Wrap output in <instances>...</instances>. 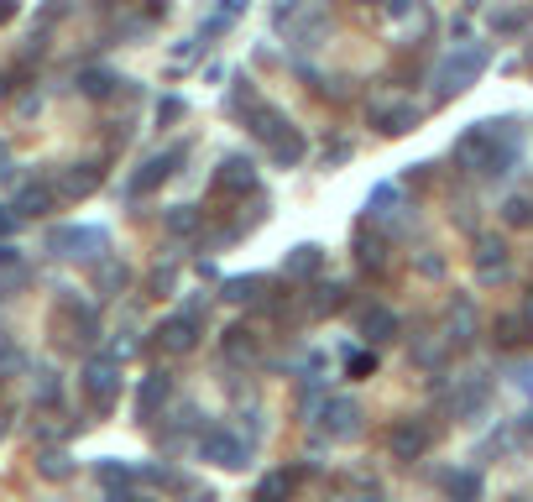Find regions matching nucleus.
I'll return each instance as SVG.
<instances>
[{
    "label": "nucleus",
    "instance_id": "23",
    "mask_svg": "<svg viewBox=\"0 0 533 502\" xmlns=\"http://www.w3.org/2000/svg\"><path fill=\"white\" fill-rule=\"evenodd\" d=\"M53 204H58L53 184H27V189H21V199H16V215H48Z\"/></svg>",
    "mask_w": 533,
    "mask_h": 502
},
{
    "label": "nucleus",
    "instance_id": "12",
    "mask_svg": "<svg viewBox=\"0 0 533 502\" xmlns=\"http://www.w3.org/2000/svg\"><path fill=\"white\" fill-rule=\"evenodd\" d=\"M372 126L382 136H403L419 126V105L413 100H372Z\"/></svg>",
    "mask_w": 533,
    "mask_h": 502
},
{
    "label": "nucleus",
    "instance_id": "22",
    "mask_svg": "<svg viewBox=\"0 0 533 502\" xmlns=\"http://www.w3.org/2000/svg\"><path fill=\"white\" fill-rule=\"evenodd\" d=\"M445 492H450V502H481V471L476 466L445 471Z\"/></svg>",
    "mask_w": 533,
    "mask_h": 502
},
{
    "label": "nucleus",
    "instance_id": "6",
    "mask_svg": "<svg viewBox=\"0 0 533 502\" xmlns=\"http://www.w3.org/2000/svg\"><path fill=\"white\" fill-rule=\"evenodd\" d=\"M434 445V429L424 419H398L387 429V450H392V461H424Z\"/></svg>",
    "mask_w": 533,
    "mask_h": 502
},
{
    "label": "nucleus",
    "instance_id": "19",
    "mask_svg": "<svg viewBox=\"0 0 533 502\" xmlns=\"http://www.w3.org/2000/svg\"><path fill=\"white\" fill-rule=\"evenodd\" d=\"M257 330H251V325H230L225 330V356L230 361H236V367H246V361H257Z\"/></svg>",
    "mask_w": 533,
    "mask_h": 502
},
{
    "label": "nucleus",
    "instance_id": "29",
    "mask_svg": "<svg viewBox=\"0 0 533 502\" xmlns=\"http://www.w3.org/2000/svg\"><path fill=\"white\" fill-rule=\"evenodd\" d=\"M37 471L48 476V482H68V476H74V466H68L63 450H42V455H37Z\"/></svg>",
    "mask_w": 533,
    "mask_h": 502
},
{
    "label": "nucleus",
    "instance_id": "44",
    "mask_svg": "<svg viewBox=\"0 0 533 502\" xmlns=\"http://www.w3.org/2000/svg\"><path fill=\"white\" fill-rule=\"evenodd\" d=\"M115 502H147V497H115Z\"/></svg>",
    "mask_w": 533,
    "mask_h": 502
},
{
    "label": "nucleus",
    "instance_id": "18",
    "mask_svg": "<svg viewBox=\"0 0 533 502\" xmlns=\"http://www.w3.org/2000/svg\"><path fill=\"white\" fill-rule=\"evenodd\" d=\"M304 157H309V142H304V131H298V126H288V131L272 142V163H277V168H298Z\"/></svg>",
    "mask_w": 533,
    "mask_h": 502
},
{
    "label": "nucleus",
    "instance_id": "1",
    "mask_svg": "<svg viewBox=\"0 0 533 502\" xmlns=\"http://www.w3.org/2000/svg\"><path fill=\"white\" fill-rule=\"evenodd\" d=\"M455 163L476 178H507L523 163V126L513 116L476 121L455 136Z\"/></svg>",
    "mask_w": 533,
    "mask_h": 502
},
{
    "label": "nucleus",
    "instance_id": "40",
    "mask_svg": "<svg viewBox=\"0 0 533 502\" xmlns=\"http://www.w3.org/2000/svg\"><path fill=\"white\" fill-rule=\"evenodd\" d=\"M6 21H16V0H0V27H6Z\"/></svg>",
    "mask_w": 533,
    "mask_h": 502
},
{
    "label": "nucleus",
    "instance_id": "33",
    "mask_svg": "<svg viewBox=\"0 0 533 502\" xmlns=\"http://www.w3.org/2000/svg\"><path fill=\"white\" fill-rule=\"evenodd\" d=\"M246 11V0H220V6H215V16L210 21H204V37H215V32H225L230 27V21H236Z\"/></svg>",
    "mask_w": 533,
    "mask_h": 502
},
{
    "label": "nucleus",
    "instance_id": "27",
    "mask_svg": "<svg viewBox=\"0 0 533 502\" xmlns=\"http://www.w3.org/2000/svg\"><path fill=\"white\" fill-rule=\"evenodd\" d=\"M115 84H121V79L105 74V68H84V74H79V95H89V100H105Z\"/></svg>",
    "mask_w": 533,
    "mask_h": 502
},
{
    "label": "nucleus",
    "instance_id": "20",
    "mask_svg": "<svg viewBox=\"0 0 533 502\" xmlns=\"http://www.w3.org/2000/svg\"><path fill=\"white\" fill-rule=\"evenodd\" d=\"M168 393H173V387H168V377H162V372H152V377L142 382V393H136V419H157V408L168 403Z\"/></svg>",
    "mask_w": 533,
    "mask_h": 502
},
{
    "label": "nucleus",
    "instance_id": "10",
    "mask_svg": "<svg viewBox=\"0 0 533 502\" xmlns=\"http://www.w3.org/2000/svg\"><path fill=\"white\" fill-rule=\"evenodd\" d=\"M319 429L330 440H356L361 435V403L356 398H330L319 408Z\"/></svg>",
    "mask_w": 533,
    "mask_h": 502
},
{
    "label": "nucleus",
    "instance_id": "25",
    "mask_svg": "<svg viewBox=\"0 0 533 502\" xmlns=\"http://www.w3.org/2000/svg\"><path fill=\"white\" fill-rule=\"evenodd\" d=\"M366 210H372V220H392V215L403 210V189L398 184H377L372 199H366Z\"/></svg>",
    "mask_w": 533,
    "mask_h": 502
},
{
    "label": "nucleus",
    "instance_id": "4",
    "mask_svg": "<svg viewBox=\"0 0 533 502\" xmlns=\"http://www.w3.org/2000/svg\"><path fill=\"white\" fill-rule=\"evenodd\" d=\"M105 246H110V236L100 231V225H53L48 231V251H58V257L95 262V257H105Z\"/></svg>",
    "mask_w": 533,
    "mask_h": 502
},
{
    "label": "nucleus",
    "instance_id": "28",
    "mask_svg": "<svg viewBox=\"0 0 533 502\" xmlns=\"http://www.w3.org/2000/svg\"><path fill=\"white\" fill-rule=\"evenodd\" d=\"M262 288H267V278H230L220 293H225L230 304H257V299H262Z\"/></svg>",
    "mask_w": 533,
    "mask_h": 502
},
{
    "label": "nucleus",
    "instance_id": "5",
    "mask_svg": "<svg viewBox=\"0 0 533 502\" xmlns=\"http://www.w3.org/2000/svg\"><path fill=\"white\" fill-rule=\"evenodd\" d=\"M471 267H476V283H481V288H497V283H507V272H513V257H507V241H497V236H476Z\"/></svg>",
    "mask_w": 533,
    "mask_h": 502
},
{
    "label": "nucleus",
    "instance_id": "43",
    "mask_svg": "<svg viewBox=\"0 0 533 502\" xmlns=\"http://www.w3.org/2000/svg\"><path fill=\"white\" fill-rule=\"evenodd\" d=\"M6 89H11V84H6V74H0V100H6Z\"/></svg>",
    "mask_w": 533,
    "mask_h": 502
},
{
    "label": "nucleus",
    "instance_id": "41",
    "mask_svg": "<svg viewBox=\"0 0 533 502\" xmlns=\"http://www.w3.org/2000/svg\"><path fill=\"white\" fill-rule=\"evenodd\" d=\"M11 225H16V210H0V236H11Z\"/></svg>",
    "mask_w": 533,
    "mask_h": 502
},
{
    "label": "nucleus",
    "instance_id": "8",
    "mask_svg": "<svg viewBox=\"0 0 533 502\" xmlns=\"http://www.w3.org/2000/svg\"><path fill=\"white\" fill-rule=\"evenodd\" d=\"M199 461H210L220 471H241L246 466V445L230 435V429H204L199 435Z\"/></svg>",
    "mask_w": 533,
    "mask_h": 502
},
{
    "label": "nucleus",
    "instance_id": "30",
    "mask_svg": "<svg viewBox=\"0 0 533 502\" xmlns=\"http://www.w3.org/2000/svg\"><path fill=\"white\" fill-rule=\"evenodd\" d=\"M340 304H345V283H324V288H314L309 314H335Z\"/></svg>",
    "mask_w": 533,
    "mask_h": 502
},
{
    "label": "nucleus",
    "instance_id": "2",
    "mask_svg": "<svg viewBox=\"0 0 533 502\" xmlns=\"http://www.w3.org/2000/svg\"><path fill=\"white\" fill-rule=\"evenodd\" d=\"M486 63H492L486 42H460L455 53H445V58H439V68H434V105L466 95V89L486 74Z\"/></svg>",
    "mask_w": 533,
    "mask_h": 502
},
{
    "label": "nucleus",
    "instance_id": "37",
    "mask_svg": "<svg viewBox=\"0 0 533 502\" xmlns=\"http://www.w3.org/2000/svg\"><path fill=\"white\" fill-rule=\"evenodd\" d=\"M100 288H105V293L126 288V267H121V262H100Z\"/></svg>",
    "mask_w": 533,
    "mask_h": 502
},
{
    "label": "nucleus",
    "instance_id": "38",
    "mask_svg": "<svg viewBox=\"0 0 533 502\" xmlns=\"http://www.w3.org/2000/svg\"><path fill=\"white\" fill-rule=\"evenodd\" d=\"M513 382L523 387V393H533V361H513Z\"/></svg>",
    "mask_w": 533,
    "mask_h": 502
},
{
    "label": "nucleus",
    "instance_id": "21",
    "mask_svg": "<svg viewBox=\"0 0 533 502\" xmlns=\"http://www.w3.org/2000/svg\"><path fill=\"white\" fill-rule=\"evenodd\" d=\"M319 267H324V251H319L314 241L293 246V251H288V262H283V272H288V278H319Z\"/></svg>",
    "mask_w": 533,
    "mask_h": 502
},
{
    "label": "nucleus",
    "instance_id": "24",
    "mask_svg": "<svg viewBox=\"0 0 533 502\" xmlns=\"http://www.w3.org/2000/svg\"><path fill=\"white\" fill-rule=\"evenodd\" d=\"M502 225L507 231H533V194H507L502 199Z\"/></svg>",
    "mask_w": 533,
    "mask_h": 502
},
{
    "label": "nucleus",
    "instance_id": "13",
    "mask_svg": "<svg viewBox=\"0 0 533 502\" xmlns=\"http://www.w3.org/2000/svg\"><path fill=\"white\" fill-rule=\"evenodd\" d=\"M246 126H251V136H257V142H277V136H283L293 121L283 116V110L277 105H267V100H257V95H246Z\"/></svg>",
    "mask_w": 533,
    "mask_h": 502
},
{
    "label": "nucleus",
    "instance_id": "39",
    "mask_svg": "<svg viewBox=\"0 0 533 502\" xmlns=\"http://www.w3.org/2000/svg\"><path fill=\"white\" fill-rule=\"evenodd\" d=\"M157 116H162V121H173V116H183V105H178V100H162V105H157Z\"/></svg>",
    "mask_w": 533,
    "mask_h": 502
},
{
    "label": "nucleus",
    "instance_id": "26",
    "mask_svg": "<svg viewBox=\"0 0 533 502\" xmlns=\"http://www.w3.org/2000/svg\"><path fill=\"white\" fill-rule=\"evenodd\" d=\"M293 497V471H267L257 482V502H288Z\"/></svg>",
    "mask_w": 533,
    "mask_h": 502
},
{
    "label": "nucleus",
    "instance_id": "3",
    "mask_svg": "<svg viewBox=\"0 0 533 502\" xmlns=\"http://www.w3.org/2000/svg\"><path fill=\"white\" fill-rule=\"evenodd\" d=\"M79 393L89 398L95 414H110V408L121 403V361H115V356H95L79 372Z\"/></svg>",
    "mask_w": 533,
    "mask_h": 502
},
{
    "label": "nucleus",
    "instance_id": "17",
    "mask_svg": "<svg viewBox=\"0 0 533 502\" xmlns=\"http://www.w3.org/2000/svg\"><path fill=\"white\" fill-rule=\"evenodd\" d=\"M95 189H100V163H74V168H63V178H58L63 199H84Z\"/></svg>",
    "mask_w": 533,
    "mask_h": 502
},
{
    "label": "nucleus",
    "instance_id": "11",
    "mask_svg": "<svg viewBox=\"0 0 533 502\" xmlns=\"http://www.w3.org/2000/svg\"><path fill=\"white\" fill-rule=\"evenodd\" d=\"M157 346L168 351V356H183V351H194L199 346V314H173V319H162L157 325Z\"/></svg>",
    "mask_w": 533,
    "mask_h": 502
},
{
    "label": "nucleus",
    "instance_id": "7",
    "mask_svg": "<svg viewBox=\"0 0 533 502\" xmlns=\"http://www.w3.org/2000/svg\"><path fill=\"white\" fill-rule=\"evenodd\" d=\"M183 157H189V152H183V147H168V152H157V157H147V163H142V173H131V184H126V194L131 199H147L157 184H168V178L178 173V163H183Z\"/></svg>",
    "mask_w": 533,
    "mask_h": 502
},
{
    "label": "nucleus",
    "instance_id": "31",
    "mask_svg": "<svg viewBox=\"0 0 533 502\" xmlns=\"http://www.w3.org/2000/svg\"><path fill=\"white\" fill-rule=\"evenodd\" d=\"M528 330H533V325H528L523 314H502V319H497V340H502V346H523Z\"/></svg>",
    "mask_w": 533,
    "mask_h": 502
},
{
    "label": "nucleus",
    "instance_id": "42",
    "mask_svg": "<svg viewBox=\"0 0 533 502\" xmlns=\"http://www.w3.org/2000/svg\"><path fill=\"white\" fill-rule=\"evenodd\" d=\"M523 319H528V325H533V288H528V299H523Z\"/></svg>",
    "mask_w": 533,
    "mask_h": 502
},
{
    "label": "nucleus",
    "instance_id": "15",
    "mask_svg": "<svg viewBox=\"0 0 533 502\" xmlns=\"http://www.w3.org/2000/svg\"><path fill=\"white\" fill-rule=\"evenodd\" d=\"M215 189L220 194H251L257 189V163H251V157H225L215 168Z\"/></svg>",
    "mask_w": 533,
    "mask_h": 502
},
{
    "label": "nucleus",
    "instance_id": "9",
    "mask_svg": "<svg viewBox=\"0 0 533 502\" xmlns=\"http://www.w3.org/2000/svg\"><path fill=\"white\" fill-rule=\"evenodd\" d=\"M486 403H492V377H486V372H471V377L455 382V393H450L455 419H481Z\"/></svg>",
    "mask_w": 533,
    "mask_h": 502
},
{
    "label": "nucleus",
    "instance_id": "45",
    "mask_svg": "<svg viewBox=\"0 0 533 502\" xmlns=\"http://www.w3.org/2000/svg\"><path fill=\"white\" fill-rule=\"evenodd\" d=\"M507 502H533V497H507Z\"/></svg>",
    "mask_w": 533,
    "mask_h": 502
},
{
    "label": "nucleus",
    "instance_id": "32",
    "mask_svg": "<svg viewBox=\"0 0 533 502\" xmlns=\"http://www.w3.org/2000/svg\"><path fill=\"white\" fill-rule=\"evenodd\" d=\"M324 502H387L377 482H366V476H356L351 492H335V497H324Z\"/></svg>",
    "mask_w": 533,
    "mask_h": 502
},
{
    "label": "nucleus",
    "instance_id": "34",
    "mask_svg": "<svg viewBox=\"0 0 533 502\" xmlns=\"http://www.w3.org/2000/svg\"><path fill=\"white\" fill-rule=\"evenodd\" d=\"M168 231H173V236L199 231V210H194V204H173V210H168Z\"/></svg>",
    "mask_w": 533,
    "mask_h": 502
},
{
    "label": "nucleus",
    "instance_id": "35",
    "mask_svg": "<svg viewBox=\"0 0 533 502\" xmlns=\"http://www.w3.org/2000/svg\"><path fill=\"white\" fill-rule=\"evenodd\" d=\"M100 482L115 492V487H131V482H136V471H131V466H115V461H100Z\"/></svg>",
    "mask_w": 533,
    "mask_h": 502
},
{
    "label": "nucleus",
    "instance_id": "46",
    "mask_svg": "<svg viewBox=\"0 0 533 502\" xmlns=\"http://www.w3.org/2000/svg\"><path fill=\"white\" fill-rule=\"evenodd\" d=\"M194 502H215V497H194Z\"/></svg>",
    "mask_w": 533,
    "mask_h": 502
},
{
    "label": "nucleus",
    "instance_id": "14",
    "mask_svg": "<svg viewBox=\"0 0 533 502\" xmlns=\"http://www.w3.org/2000/svg\"><path fill=\"white\" fill-rule=\"evenodd\" d=\"M356 330L366 335V346H387V340H398V314H392L387 304H366L361 319H356Z\"/></svg>",
    "mask_w": 533,
    "mask_h": 502
},
{
    "label": "nucleus",
    "instance_id": "36",
    "mask_svg": "<svg viewBox=\"0 0 533 502\" xmlns=\"http://www.w3.org/2000/svg\"><path fill=\"white\" fill-rule=\"evenodd\" d=\"M377 372V351H351L345 356V377H372Z\"/></svg>",
    "mask_w": 533,
    "mask_h": 502
},
{
    "label": "nucleus",
    "instance_id": "16",
    "mask_svg": "<svg viewBox=\"0 0 533 502\" xmlns=\"http://www.w3.org/2000/svg\"><path fill=\"white\" fill-rule=\"evenodd\" d=\"M445 340H450V346H471V340H476V304L466 299V293H455V299H450V309H445Z\"/></svg>",
    "mask_w": 533,
    "mask_h": 502
}]
</instances>
